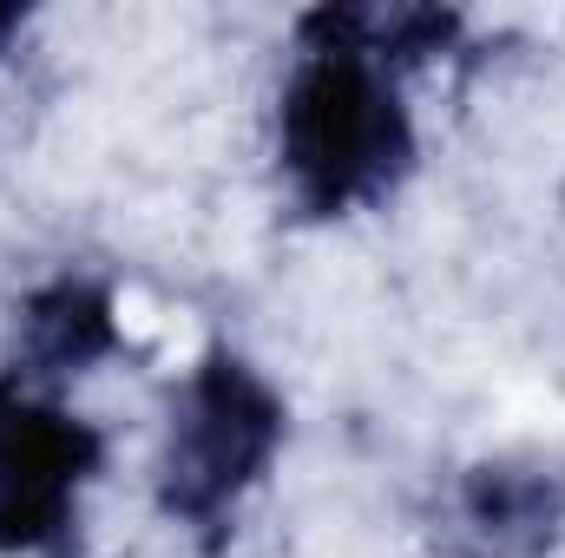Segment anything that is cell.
I'll return each mask as SVG.
<instances>
[{"label":"cell","instance_id":"6da1fadb","mask_svg":"<svg viewBox=\"0 0 565 558\" xmlns=\"http://www.w3.org/2000/svg\"><path fill=\"white\" fill-rule=\"evenodd\" d=\"M296 66L277 106V164L302 217H349L382 204L415 171V119L402 73L309 20H296Z\"/></svg>","mask_w":565,"mask_h":558},{"label":"cell","instance_id":"7a4b0ae2","mask_svg":"<svg viewBox=\"0 0 565 558\" xmlns=\"http://www.w3.org/2000/svg\"><path fill=\"white\" fill-rule=\"evenodd\" d=\"M282 395L231 348H211L178 408H171V440H164V466H158V506L198 533L204 546H224L244 493L270 473L282 447Z\"/></svg>","mask_w":565,"mask_h":558},{"label":"cell","instance_id":"3957f363","mask_svg":"<svg viewBox=\"0 0 565 558\" xmlns=\"http://www.w3.org/2000/svg\"><path fill=\"white\" fill-rule=\"evenodd\" d=\"M106 440L93 420L46 401L20 375L0 382V558H60L79 526V493Z\"/></svg>","mask_w":565,"mask_h":558},{"label":"cell","instance_id":"277c9868","mask_svg":"<svg viewBox=\"0 0 565 558\" xmlns=\"http://www.w3.org/2000/svg\"><path fill=\"white\" fill-rule=\"evenodd\" d=\"M565 533V466L540 453H493L454 473L434 506V539L454 558H546Z\"/></svg>","mask_w":565,"mask_h":558},{"label":"cell","instance_id":"5b68a950","mask_svg":"<svg viewBox=\"0 0 565 558\" xmlns=\"http://www.w3.org/2000/svg\"><path fill=\"white\" fill-rule=\"evenodd\" d=\"M126 335H119V302L113 289L93 277H53L40 282L26 302H20V382H66V375H86L93 362L119 355Z\"/></svg>","mask_w":565,"mask_h":558},{"label":"cell","instance_id":"8992f818","mask_svg":"<svg viewBox=\"0 0 565 558\" xmlns=\"http://www.w3.org/2000/svg\"><path fill=\"white\" fill-rule=\"evenodd\" d=\"M20 20H26L20 7H0V40H7V33H20Z\"/></svg>","mask_w":565,"mask_h":558}]
</instances>
